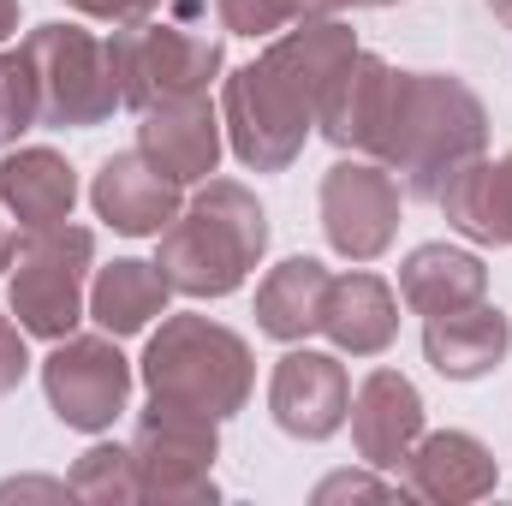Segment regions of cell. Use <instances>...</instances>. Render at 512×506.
Returning a JSON list of instances; mask_svg holds the SVG:
<instances>
[{
    "label": "cell",
    "mask_w": 512,
    "mask_h": 506,
    "mask_svg": "<svg viewBox=\"0 0 512 506\" xmlns=\"http://www.w3.org/2000/svg\"><path fill=\"white\" fill-rule=\"evenodd\" d=\"M489 149V108L477 102V90L465 78L447 72H393V96H387V120L376 161H387L411 197H429Z\"/></svg>",
    "instance_id": "obj_1"
},
{
    "label": "cell",
    "mask_w": 512,
    "mask_h": 506,
    "mask_svg": "<svg viewBox=\"0 0 512 506\" xmlns=\"http://www.w3.org/2000/svg\"><path fill=\"white\" fill-rule=\"evenodd\" d=\"M387 96H393V66H387L382 54H364V48H358V54L340 66V78L322 90L316 126H322V137H328L334 149H364V155H376L382 120H387Z\"/></svg>",
    "instance_id": "obj_16"
},
{
    "label": "cell",
    "mask_w": 512,
    "mask_h": 506,
    "mask_svg": "<svg viewBox=\"0 0 512 506\" xmlns=\"http://www.w3.org/2000/svg\"><path fill=\"white\" fill-rule=\"evenodd\" d=\"M90 262H96V233L90 227H42L30 233L18 251H12V316L24 334L36 340H66L84 316V280H90Z\"/></svg>",
    "instance_id": "obj_5"
},
{
    "label": "cell",
    "mask_w": 512,
    "mask_h": 506,
    "mask_svg": "<svg viewBox=\"0 0 512 506\" xmlns=\"http://www.w3.org/2000/svg\"><path fill=\"white\" fill-rule=\"evenodd\" d=\"M30 126H42V84L24 48L0 54V143H18Z\"/></svg>",
    "instance_id": "obj_25"
},
{
    "label": "cell",
    "mask_w": 512,
    "mask_h": 506,
    "mask_svg": "<svg viewBox=\"0 0 512 506\" xmlns=\"http://www.w3.org/2000/svg\"><path fill=\"white\" fill-rule=\"evenodd\" d=\"M18 30V0H0V42Z\"/></svg>",
    "instance_id": "obj_32"
},
{
    "label": "cell",
    "mask_w": 512,
    "mask_h": 506,
    "mask_svg": "<svg viewBox=\"0 0 512 506\" xmlns=\"http://www.w3.org/2000/svg\"><path fill=\"white\" fill-rule=\"evenodd\" d=\"M221 126L233 155L256 167V173H286L304 155V137L316 126V102L274 66V60H251L227 78L221 96Z\"/></svg>",
    "instance_id": "obj_6"
},
{
    "label": "cell",
    "mask_w": 512,
    "mask_h": 506,
    "mask_svg": "<svg viewBox=\"0 0 512 506\" xmlns=\"http://www.w3.org/2000/svg\"><path fill=\"white\" fill-rule=\"evenodd\" d=\"M137 155H149L167 179L191 185L209 179L221 167V114L209 108V96H179L161 108H143L137 126Z\"/></svg>",
    "instance_id": "obj_15"
},
{
    "label": "cell",
    "mask_w": 512,
    "mask_h": 506,
    "mask_svg": "<svg viewBox=\"0 0 512 506\" xmlns=\"http://www.w3.org/2000/svg\"><path fill=\"white\" fill-rule=\"evenodd\" d=\"M12 251H18V239H12V221H6V203H0V268H12Z\"/></svg>",
    "instance_id": "obj_31"
},
{
    "label": "cell",
    "mask_w": 512,
    "mask_h": 506,
    "mask_svg": "<svg viewBox=\"0 0 512 506\" xmlns=\"http://www.w3.org/2000/svg\"><path fill=\"white\" fill-rule=\"evenodd\" d=\"M352 6H393V0H352Z\"/></svg>",
    "instance_id": "obj_34"
},
{
    "label": "cell",
    "mask_w": 512,
    "mask_h": 506,
    "mask_svg": "<svg viewBox=\"0 0 512 506\" xmlns=\"http://www.w3.org/2000/svg\"><path fill=\"white\" fill-rule=\"evenodd\" d=\"M441 215L477 239V245H512V155L501 161H465L441 191H435Z\"/></svg>",
    "instance_id": "obj_20"
},
{
    "label": "cell",
    "mask_w": 512,
    "mask_h": 506,
    "mask_svg": "<svg viewBox=\"0 0 512 506\" xmlns=\"http://www.w3.org/2000/svg\"><path fill=\"white\" fill-rule=\"evenodd\" d=\"M96 215L126 239H161L179 215V179H167L149 155H108L90 185Z\"/></svg>",
    "instance_id": "obj_13"
},
{
    "label": "cell",
    "mask_w": 512,
    "mask_h": 506,
    "mask_svg": "<svg viewBox=\"0 0 512 506\" xmlns=\"http://www.w3.org/2000/svg\"><path fill=\"white\" fill-rule=\"evenodd\" d=\"M340 495L370 501V495H393V489H387V483H370V477H352V471H346V477H328V483L316 489V501H340Z\"/></svg>",
    "instance_id": "obj_29"
},
{
    "label": "cell",
    "mask_w": 512,
    "mask_h": 506,
    "mask_svg": "<svg viewBox=\"0 0 512 506\" xmlns=\"http://www.w3.org/2000/svg\"><path fill=\"white\" fill-rule=\"evenodd\" d=\"M507 352H512V316L495 310L489 298L423 322V358L447 381H483L489 370H501Z\"/></svg>",
    "instance_id": "obj_17"
},
{
    "label": "cell",
    "mask_w": 512,
    "mask_h": 506,
    "mask_svg": "<svg viewBox=\"0 0 512 506\" xmlns=\"http://www.w3.org/2000/svg\"><path fill=\"white\" fill-rule=\"evenodd\" d=\"M501 483V465L495 453L465 435V429H435V435H417V447L405 453L399 465V489L411 501H435V506H465L495 495Z\"/></svg>",
    "instance_id": "obj_12"
},
{
    "label": "cell",
    "mask_w": 512,
    "mask_h": 506,
    "mask_svg": "<svg viewBox=\"0 0 512 506\" xmlns=\"http://www.w3.org/2000/svg\"><path fill=\"white\" fill-rule=\"evenodd\" d=\"M167 298H173V286H167V274H161L155 262L120 256V262H108V268L96 274V286H90V316L102 322V334L126 340V334H143V328L167 310Z\"/></svg>",
    "instance_id": "obj_23"
},
{
    "label": "cell",
    "mask_w": 512,
    "mask_h": 506,
    "mask_svg": "<svg viewBox=\"0 0 512 506\" xmlns=\"http://www.w3.org/2000/svg\"><path fill=\"white\" fill-rule=\"evenodd\" d=\"M268 411H274V423L292 441H328V435H340V423L352 411V381L340 370V358L310 352V346H292L274 364Z\"/></svg>",
    "instance_id": "obj_11"
},
{
    "label": "cell",
    "mask_w": 512,
    "mask_h": 506,
    "mask_svg": "<svg viewBox=\"0 0 512 506\" xmlns=\"http://www.w3.org/2000/svg\"><path fill=\"white\" fill-rule=\"evenodd\" d=\"M340 6H346V0H292V12H298V24H304V18H334Z\"/></svg>",
    "instance_id": "obj_30"
},
{
    "label": "cell",
    "mask_w": 512,
    "mask_h": 506,
    "mask_svg": "<svg viewBox=\"0 0 512 506\" xmlns=\"http://www.w3.org/2000/svg\"><path fill=\"white\" fill-rule=\"evenodd\" d=\"M72 12H84V18H102V24H114V30H126V24H143V18H155L161 12V0H66Z\"/></svg>",
    "instance_id": "obj_27"
},
{
    "label": "cell",
    "mask_w": 512,
    "mask_h": 506,
    "mask_svg": "<svg viewBox=\"0 0 512 506\" xmlns=\"http://www.w3.org/2000/svg\"><path fill=\"white\" fill-rule=\"evenodd\" d=\"M18 48L30 54L36 84H42V126L90 131V126H102V120H114L120 78H114L108 42H96L78 24H42Z\"/></svg>",
    "instance_id": "obj_7"
},
{
    "label": "cell",
    "mask_w": 512,
    "mask_h": 506,
    "mask_svg": "<svg viewBox=\"0 0 512 506\" xmlns=\"http://www.w3.org/2000/svg\"><path fill=\"white\" fill-rule=\"evenodd\" d=\"M30 376V352H24V328L12 316H0V399Z\"/></svg>",
    "instance_id": "obj_28"
},
{
    "label": "cell",
    "mask_w": 512,
    "mask_h": 506,
    "mask_svg": "<svg viewBox=\"0 0 512 506\" xmlns=\"http://www.w3.org/2000/svg\"><path fill=\"white\" fill-rule=\"evenodd\" d=\"M251 346L209 322V316H167L161 334L143 346V387L155 405H179V411H203V417H233L251 399Z\"/></svg>",
    "instance_id": "obj_3"
},
{
    "label": "cell",
    "mask_w": 512,
    "mask_h": 506,
    "mask_svg": "<svg viewBox=\"0 0 512 506\" xmlns=\"http://www.w3.org/2000/svg\"><path fill=\"white\" fill-rule=\"evenodd\" d=\"M131 459H137V501L161 506H215V459H221V429L203 411H179V405H155L137 417L131 435Z\"/></svg>",
    "instance_id": "obj_8"
},
{
    "label": "cell",
    "mask_w": 512,
    "mask_h": 506,
    "mask_svg": "<svg viewBox=\"0 0 512 506\" xmlns=\"http://www.w3.org/2000/svg\"><path fill=\"white\" fill-rule=\"evenodd\" d=\"M322 334L352 352V358H376L393 346L399 334V298L382 274L358 268V274H328V292H322Z\"/></svg>",
    "instance_id": "obj_18"
},
{
    "label": "cell",
    "mask_w": 512,
    "mask_h": 506,
    "mask_svg": "<svg viewBox=\"0 0 512 506\" xmlns=\"http://www.w3.org/2000/svg\"><path fill=\"white\" fill-rule=\"evenodd\" d=\"M66 489L78 495V501H96V506H126L137 501V459H131V447H90L78 465H72V477H66Z\"/></svg>",
    "instance_id": "obj_24"
},
{
    "label": "cell",
    "mask_w": 512,
    "mask_h": 506,
    "mask_svg": "<svg viewBox=\"0 0 512 506\" xmlns=\"http://www.w3.org/2000/svg\"><path fill=\"white\" fill-rule=\"evenodd\" d=\"M399 298L429 322V316L483 304L489 298V268H483V256L453 251V245H417L399 262Z\"/></svg>",
    "instance_id": "obj_21"
},
{
    "label": "cell",
    "mask_w": 512,
    "mask_h": 506,
    "mask_svg": "<svg viewBox=\"0 0 512 506\" xmlns=\"http://www.w3.org/2000/svg\"><path fill=\"white\" fill-rule=\"evenodd\" d=\"M322 233L346 262H376L399 233V185L376 161H340L322 179Z\"/></svg>",
    "instance_id": "obj_10"
},
{
    "label": "cell",
    "mask_w": 512,
    "mask_h": 506,
    "mask_svg": "<svg viewBox=\"0 0 512 506\" xmlns=\"http://www.w3.org/2000/svg\"><path fill=\"white\" fill-rule=\"evenodd\" d=\"M215 6H221V24L233 36H274V30L298 24L292 0H215Z\"/></svg>",
    "instance_id": "obj_26"
},
{
    "label": "cell",
    "mask_w": 512,
    "mask_h": 506,
    "mask_svg": "<svg viewBox=\"0 0 512 506\" xmlns=\"http://www.w3.org/2000/svg\"><path fill=\"white\" fill-rule=\"evenodd\" d=\"M42 393L66 429L102 435L120 423L131 399V364L114 346V334H66L42 358Z\"/></svg>",
    "instance_id": "obj_9"
},
{
    "label": "cell",
    "mask_w": 512,
    "mask_h": 506,
    "mask_svg": "<svg viewBox=\"0 0 512 506\" xmlns=\"http://www.w3.org/2000/svg\"><path fill=\"white\" fill-rule=\"evenodd\" d=\"M268 251V215L239 179H209L185 215L161 233L155 268L167 274L173 292L185 298H227L245 286L256 262Z\"/></svg>",
    "instance_id": "obj_2"
},
{
    "label": "cell",
    "mask_w": 512,
    "mask_h": 506,
    "mask_svg": "<svg viewBox=\"0 0 512 506\" xmlns=\"http://www.w3.org/2000/svg\"><path fill=\"white\" fill-rule=\"evenodd\" d=\"M322 292L328 268L316 256H286L262 286H256V328L280 346H298L322 328Z\"/></svg>",
    "instance_id": "obj_22"
},
{
    "label": "cell",
    "mask_w": 512,
    "mask_h": 506,
    "mask_svg": "<svg viewBox=\"0 0 512 506\" xmlns=\"http://www.w3.org/2000/svg\"><path fill=\"white\" fill-rule=\"evenodd\" d=\"M191 12H197V0H185V24L143 18V24L114 30L108 54H114V78H120L126 108L143 114V108H161L179 96H209V84L227 60H221V36L197 30Z\"/></svg>",
    "instance_id": "obj_4"
},
{
    "label": "cell",
    "mask_w": 512,
    "mask_h": 506,
    "mask_svg": "<svg viewBox=\"0 0 512 506\" xmlns=\"http://www.w3.org/2000/svg\"><path fill=\"white\" fill-rule=\"evenodd\" d=\"M489 12H495V18H501V24L512 30V0H489Z\"/></svg>",
    "instance_id": "obj_33"
},
{
    "label": "cell",
    "mask_w": 512,
    "mask_h": 506,
    "mask_svg": "<svg viewBox=\"0 0 512 506\" xmlns=\"http://www.w3.org/2000/svg\"><path fill=\"white\" fill-rule=\"evenodd\" d=\"M0 203H6V215H12L24 233L60 227V221H72L78 173H72V161L54 155V149H12V155L0 161Z\"/></svg>",
    "instance_id": "obj_19"
},
{
    "label": "cell",
    "mask_w": 512,
    "mask_h": 506,
    "mask_svg": "<svg viewBox=\"0 0 512 506\" xmlns=\"http://www.w3.org/2000/svg\"><path fill=\"white\" fill-rule=\"evenodd\" d=\"M352 441H358V459L376 465V471H399L405 453L417 447L423 435V393L399 370H370L364 387L352 393Z\"/></svg>",
    "instance_id": "obj_14"
}]
</instances>
